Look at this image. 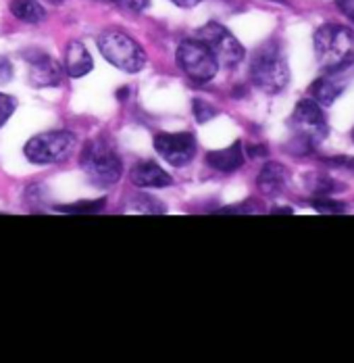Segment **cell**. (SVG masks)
<instances>
[{
	"instance_id": "1",
	"label": "cell",
	"mask_w": 354,
	"mask_h": 363,
	"mask_svg": "<svg viewBox=\"0 0 354 363\" xmlns=\"http://www.w3.org/2000/svg\"><path fill=\"white\" fill-rule=\"evenodd\" d=\"M315 52L321 69L340 73L354 63V32L346 26L325 23L315 32Z\"/></svg>"
},
{
	"instance_id": "2",
	"label": "cell",
	"mask_w": 354,
	"mask_h": 363,
	"mask_svg": "<svg viewBox=\"0 0 354 363\" xmlns=\"http://www.w3.org/2000/svg\"><path fill=\"white\" fill-rule=\"evenodd\" d=\"M250 79L258 90L267 94H278L287 86L290 67L278 40H269L254 50L250 63Z\"/></svg>"
},
{
	"instance_id": "3",
	"label": "cell",
	"mask_w": 354,
	"mask_h": 363,
	"mask_svg": "<svg viewBox=\"0 0 354 363\" xmlns=\"http://www.w3.org/2000/svg\"><path fill=\"white\" fill-rule=\"evenodd\" d=\"M81 169L96 186H113L121 180L123 163L117 150L106 140H92L81 150Z\"/></svg>"
},
{
	"instance_id": "4",
	"label": "cell",
	"mask_w": 354,
	"mask_h": 363,
	"mask_svg": "<svg viewBox=\"0 0 354 363\" xmlns=\"http://www.w3.org/2000/svg\"><path fill=\"white\" fill-rule=\"evenodd\" d=\"M292 130L294 143L298 145V152H311L329 134L325 115L313 99H302L292 113Z\"/></svg>"
},
{
	"instance_id": "5",
	"label": "cell",
	"mask_w": 354,
	"mask_h": 363,
	"mask_svg": "<svg viewBox=\"0 0 354 363\" xmlns=\"http://www.w3.org/2000/svg\"><path fill=\"white\" fill-rule=\"evenodd\" d=\"M98 48L106 61L125 73H138L146 65V52L132 36L119 30H108L98 36Z\"/></svg>"
},
{
	"instance_id": "6",
	"label": "cell",
	"mask_w": 354,
	"mask_h": 363,
	"mask_svg": "<svg viewBox=\"0 0 354 363\" xmlns=\"http://www.w3.org/2000/svg\"><path fill=\"white\" fill-rule=\"evenodd\" d=\"M75 143L77 138L69 130L44 132L28 140L23 155L28 157L30 163H35V165H52V163L63 161L73 150Z\"/></svg>"
},
{
	"instance_id": "7",
	"label": "cell",
	"mask_w": 354,
	"mask_h": 363,
	"mask_svg": "<svg viewBox=\"0 0 354 363\" xmlns=\"http://www.w3.org/2000/svg\"><path fill=\"white\" fill-rule=\"evenodd\" d=\"M177 67L185 73L190 79L205 84L211 82L219 72V63L212 57V52L198 40H183L177 48Z\"/></svg>"
},
{
	"instance_id": "8",
	"label": "cell",
	"mask_w": 354,
	"mask_h": 363,
	"mask_svg": "<svg viewBox=\"0 0 354 363\" xmlns=\"http://www.w3.org/2000/svg\"><path fill=\"white\" fill-rule=\"evenodd\" d=\"M198 40L212 52L219 67H236L242 63L246 50L236 36L221 23H207L198 30Z\"/></svg>"
},
{
	"instance_id": "9",
	"label": "cell",
	"mask_w": 354,
	"mask_h": 363,
	"mask_svg": "<svg viewBox=\"0 0 354 363\" xmlns=\"http://www.w3.org/2000/svg\"><path fill=\"white\" fill-rule=\"evenodd\" d=\"M196 138L188 132L159 134L154 138V150L173 167H185L196 157Z\"/></svg>"
},
{
	"instance_id": "10",
	"label": "cell",
	"mask_w": 354,
	"mask_h": 363,
	"mask_svg": "<svg viewBox=\"0 0 354 363\" xmlns=\"http://www.w3.org/2000/svg\"><path fill=\"white\" fill-rule=\"evenodd\" d=\"M30 63H32L30 65V82L34 84L35 88H52V86H59L61 84L63 69L48 55L32 57Z\"/></svg>"
},
{
	"instance_id": "11",
	"label": "cell",
	"mask_w": 354,
	"mask_h": 363,
	"mask_svg": "<svg viewBox=\"0 0 354 363\" xmlns=\"http://www.w3.org/2000/svg\"><path fill=\"white\" fill-rule=\"evenodd\" d=\"M344 90H346V82L342 77H338L336 73H327L311 84L313 101L323 107H331L344 94Z\"/></svg>"
},
{
	"instance_id": "12",
	"label": "cell",
	"mask_w": 354,
	"mask_h": 363,
	"mask_svg": "<svg viewBox=\"0 0 354 363\" xmlns=\"http://www.w3.org/2000/svg\"><path fill=\"white\" fill-rule=\"evenodd\" d=\"M132 182L138 188H165L171 186V176L154 161H142L132 169Z\"/></svg>"
},
{
	"instance_id": "13",
	"label": "cell",
	"mask_w": 354,
	"mask_h": 363,
	"mask_svg": "<svg viewBox=\"0 0 354 363\" xmlns=\"http://www.w3.org/2000/svg\"><path fill=\"white\" fill-rule=\"evenodd\" d=\"M207 163L211 165L215 172L221 174H232L236 169H240L244 165V148L242 143H234L227 148L221 150H212L207 155Z\"/></svg>"
},
{
	"instance_id": "14",
	"label": "cell",
	"mask_w": 354,
	"mask_h": 363,
	"mask_svg": "<svg viewBox=\"0 0 354 363\" xmlns=\"http://www.w3.org/2000/svg\"><path fill=\"white\" fill-rule=\"evenodd\" d=\"M94 69V59L90 57L88 48L79 42L73 40L67 44L65 50V72L69 77H84Z\"/></svg>"
},
{
	"instance_id": "15",
	"label": "cell",
	"mask_w": 354,
	"mask_h": 363,
	"mask_svg": "<svg viewBox=\"0 0 354 363\" xmlns=\"http://www.w3.org/2000/svg\"><path fill=\"white\" fill-rule=\"evenodd\" d=\"M285 182H287V169L282 163L269 161L263 165V169L256 178V186L265 196H275L285 188Z\"/></svg>"
},
{
	"instance_id": "16",
	"label": "cell",
	"mask_w": 354,
	"mask_h": 363,
	"mask_svg": "<svg viewBox=\"0 0 354 363\" xmlns=\"http://www.w3.org/2000/svg\"><path fill=\"white\" fill-rule=\"evenodd\" d=\"M11 13L23 23H42L46 19V9L38 0H11Z\"/></svg>"
},
{
	"instance_id": "17",
	"label": "cell",
	"mask_w": 354,
	"mask_h": 363,
	"mask_svg": "<svg viewBox=\"0 0 354 363\" xmlns=\"http://www.w3.org/2000/svg\"><path fill=\"white\" fill-rule=\"evenodd\" d=\"M130 207H134L136 211H142V213H148V216H161L165 213V205L154 199L152 194H146V192H140L136 196L130 199Z\"/></svg>"
},
{
	"instance_id": "18",
	"label": "cell",
	"mask_w": 354,
	"mask_h": 363,
	"mask_svg": "<svg viewBox=\"0 0 354 363\" xmlns=\"http://www.w3.org/2000/svg\"><path fill=\"white\" fill-rule=\"evenodd\" d=\"M106 205V199H96V201H79L73 205H61L57 207L61 213H71V216H90V213H98L103 211Z\"/></svg>"
},
{
	"instance_id": "19",
	"label": "cell",
	"mask_w": 354,
	"mask_h": 363,
	"mask_svg": "<svg viewBox=\"0 0 354 363\" xmlns=\"http://www.w3.org/2000/svg\"><path fill=\"white\" fill-rule=\"evenodd\" d=\"M313 207L317 209L319 213H329V216H333V213H344V211H346V205H344V203L331 201L329 196H317V199L313 201Z\"/></svg>"
},
{
	"instance_id": "20",
	"label": "cell",
	"mask_w": 354,
	"mask_h": 363,
	"mask_svg": "<svg viewBox=\"0 0 354 363\" xmlns=\"http://www.w3.org/2000/svg\"><path fill=\"white\" fill-rule=\"evenodd\" d=\"M194 117L200 121V123H207V121H211L212 117H217V109L209 105L207 101H200V99H196L194 103Z\"/></svg>"
},
{
	"instance_id": "21",
	"label": "cell",
	"mask_w": 354,
	"mask_h": 363,
	"mask_svg": "<svg viewBox=\"0 0 354 363\" xmlns=\"http://www.w3.org/2000/svg\"><path fill=\"white\" fill-rule=\"evenodd\" d=\"M325 163H327L329 167L344 169V172H350V174H354V157H348V155L329 157V159H325Z\"/></svg>"
},
{
	"instance_id": "22",
	"label": "cell",
	"mask_w": 354,
	"mask_h": 363,
	"mask_svg": "<svg viewBox=\"0 0 354 363\" xmlns=\"http://www.w3.org/2000/svg\"><path fill=\"white\" fill-rule=\"evenodd\" d=\"M113 4L127 13H142L150 6V0H113Z\"/></svg>"
},
{
	"instance_id": "23",
	"label": "cell",
	"mask_w": 354,
	"mask_h": 363,
	"mask_svg": "<svg viewBox=\"0 0 354 363\" xmlns=\"http://www.w3.org/2000/svg\"><path fill=\"white\" fill-rule=\"evenodd\" d=\"M340 184L338 182H333L331 178H321L317 182V186H315V194L317 196H331L333 192H340Z\"/></svg>"
},
{
	"instance_id": "24",
	"label": "cell",
	"mask_w": 354,
	"mask_h": 363,
	"mask_svg": "<svg viewBox=\"0 0 354 363\" xmlns=\"http://www.w3.org/2000/svg\"><path fill=\"white\" fill-rule=\"evenodd\" d=\"M13 113H15V101L0 92V128L11 119Z\"/></svg>"
},
{
	"instance_id": "25",
	"label": "cell",
	"mask_w": 354,
	"mask_h": 363,
	"mask_svg": "<svg viewBox=\"0 0 354 363\" xmlns=\"http://www.w3.org/2000/svg\"><path fill=\"white\" fill-rule=\"evenodd\" d=\"M11 77H13V65H11V61L8 59H0V84L11 82Z\"/></svg>"
},
{
	"instance_id": "26",
	"label": "cell",
	"mask_w": 354,
	"mask_h": 363,
	"mask_svg": "<svg viewBox=\"0 0 354 363\" xmlns=\"http://www.w3.org/2000/svg\"><path fill=\"white\" fill-rule=\"evenodd\" d=\"M338 6L350 21H354V0H338Z\"/></svg>"
},
{
	"instance_id": "27",
	"label": "cell",
	"mask_w": 354,
	"mask_h": 363,
	"mask_svg": "<svg viewBox=\"0 0 354 363\" xmlns=\"http://www.w3.org/2000/svg\"><path fill=\"white\" fill-rule=\"evenodd\" d=\"M248 157H267V146H248Z\"/></svg>"
},
{
	"instance_id": "28",
	"label": "cell",
	"mask_w": 354,
	"mask_h": 363,
	"mask_svg": "<svg viewBox=\"0 0 354 363\" xmlns=\"http://www.w3.org/2000/svg\"><path fill=\"white\" fill-rule=\"evenodd\" d=\"M171 2L177 4V6H181V9H192V6L200 4L202 0H171Z\"/></svg>"
},
{
	"instance_id": "29",
	"label": "cell",
	"mask_w": 354,
	"mask_h": 363,
	"mask_svg": "<svg viewBox=\"0 0 354 363\" xmlns=\"http://www.w3.org/2000/svg\"><path fill=\"white\" fill-rule=\"evenodd\" d=\"M271 213H275V216H290V213H294L292 209H273Z\"/></svg>"
},
{
	"instance_id": "30",
	"label": "cell",
	"mask_w": 354,
	"mask_h": 363,
	"mask_svg": "<svg viewBox=\"0 0 354 363\" xmlns=\"http://www.w3.org/2000/svg\"><path fill=\"white\" fill-rule=\"evenodd\" d=\"M127 96V88H121V92H117V99H125Z\"/></svg>"
},
{
	"instance_id": "31",
	"label": "cell",
	"mask_w": 354,
	"mask_h": 363,
	"mask_svg": "<svg viewBox=\"0 0 354 363\" xmlns=\"http://www.w3.org/2000/svg\"><path fill=\"white\" fill-rule=\"evenodd\" d=\"M40 2H44V4H52V6H55V4H61L63 0H40Z\"/></svg>"
},
{
	"instance_id": "32",
	"label": "cell",
	"mask_w": 354,
	"mask_h": 363,
	"mask_svg": "<svg viewBox=\"0 0 354 363\" xmlns=\"http://www.w3.org/2000/svg\"><path fill=\"white\" fill-rule=\"evenodd\" d=\"M96 2H110L113 4V0H96Z\"/></svg>"
},
{
	"instance_id": "33",
	"label": "cell",
	"mask_w": 354,
	"mask_h": 363,
	"mask_svg": "<svg viewBox=\"0 0 354 363\" xmlns=\"http://www.w3.org/2000/svg\"><path fill=\"white\" fill-rule=\"evenodd\" d=\"M353 140H354V130H353Z\"/></svg>"
}]
</instances>
